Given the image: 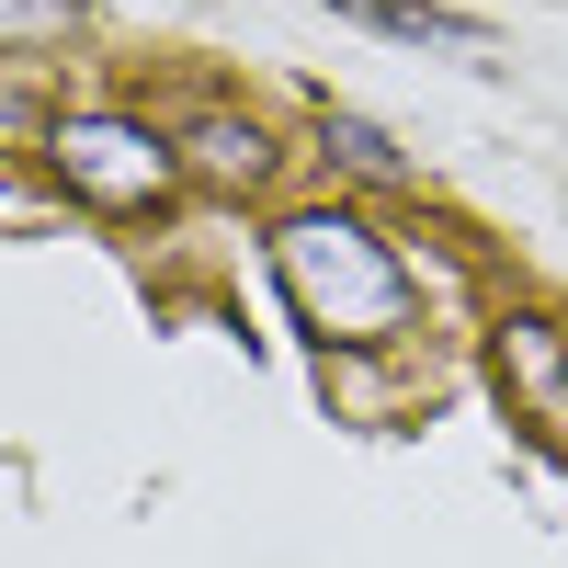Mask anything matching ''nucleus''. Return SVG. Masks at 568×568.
Listing matches in <instances>:
<instances>
[{"label":"nucleus","instance_id":"1","mask_svg":"<svg viewBox=\"0 0 568 568\" xmlns=\"http://www.w3.org/2000/svg\"><path fill=\"white\" fill-rule=\"evenodd\" d=\"M273 273H284V296H296V318L318 342H387V329H409V262L364 216H329V205L284 216L273 227Z\"/></svg>","mask_w":568,"mask_h":568},{"label":"nucleus","instance_id":"2","mask_svg":"<svg viewBox=\"0 0 568 568\" xmlns=\"http://www.w3.org/2000/svg\"><path fill=\"white\" fill-rule=\"evenodd\" d=\"M58 171L80 182L91 205H149L160 182H171V149L149 125H114V114H69L58 125Z\"/></svg>","mask_w":568,"mask_h":568},{"label":"nucleus","instance_id":"3","mask_svg":"<svg viewBox=\"0 0 568 568\" xmlns=\"http://www.w3.org/2000/svg\"><path fill=\"white\" fill-rule=\"evenodd\" d=\"M500 375L546 409V433H568V353H557L546 318H500Z\"/></svg>","mask_w":568,"mask_h":568},{"label":"nucleus","instance_id":"4","mask_svg":"<svg viewBox=\"0 0 568 568\" xmlns=\"http://www.w3.org/2000/svg\"><path fill=\"white\" fill-rule=\"evenodd\" d=\"M182 149H194V171H205V182H240V194L273 171V136H262L251 114H205L194 136H182Z\"/></svg>","mask_w":568,"mask_h":568},{"label":"nucleus","instance_id":"5","mask_svg":"<svg viewBox=\"0 0 568 568\" xmlns=\"http://www.w3.org/2000/svg\"><path fill=\"white\" fill-rule=\"evenodd\" d=\"M329 12H353L375 34H409V45H489L466 12H433V0H329Z\"/></svg>","mask_w":568,"mask_h":568},{"label":"nucleus","instance_id":"6","mask_svg":"<svg viewBox=\"0 0 568 568\" xmlns=\"http://www.w3.org/2000/svg\"><path fill=\"white\" fill-rule=\"evenodd\" d=\"M318 136H329V160H342V171H364V182H409V160H398L364 114H318Z\"/></svg>","mask_w":568,"mask_h":568},{"label":"nucleus","instance_id":"7","mask_svg":"<svg viewBox=\"0 0 568 568\" xmlns=\"http://www.w3.org/2000/svg\"><path fill=\"white\" fill-rule=\"evenodd\" d=\"M0 23H45V0H0Z\"/></svg>","mask_w":568,"mask_h":568}]
</instances>
